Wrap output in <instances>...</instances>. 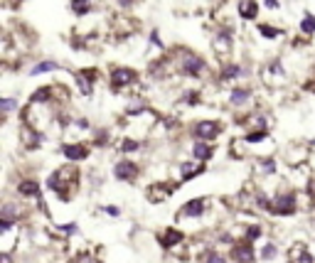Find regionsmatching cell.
<instances>
[{"mask_svg":"<svg viewBox=\"0 0 315 263\" xmlns=\"http://www.w3.org/2000/svg\"><path fill=\"white\" fill-rule=\"evenodd\" d=\"M276 251H278L276 244H266V246L261 248V258H263V261H271V258L276 256Z\"/></svg>","mask_w":315,"mask_h":263,"instance_id":"obj_21","label":"cell"},{"mask_svg":"<svg viewBox=\"0 0 315 263\" xmlns=\"http://www.w3.org/2000/svg\"><path fill=\"white\" fill-rule=\"evenodd\" d=\"M195 136H197V140H214L219 136V123L217 120H197Z\"/></svg>","mask_w":315,"mask_h":263,"instance_id":"obj_2","label":"cell"},{"mask_svg":"<svg viewBox=\"0 0 315 263\" xmlns=\"http://www.w3.org/2000/svg\"><path fill=\"white\" fill-rule=\"evenodd\" d=\"M241 74V66H236V64H227L224 69H222V82H229V79H234V76H239Z\"/></svg>","mask_w":315,"mask_h":263,"instance_id":"obj_18","label":"cell"},{"mask_svg":"<svg viewBox=\"0 0 315 263\" xmlns=\"http://www.w3.org/2000/svg\"><path fill=\"white\" fill-rule=\"evenodd\" d=\"M62 152H64V158L72 160V162L86 160V155H89V150H86L84 146H79V143H67V146L62 148Z\"/></svg>","mask_w":315,"mask_h":263,"instance_id":"obj_7","label":"cell"},{"mask_svg":"<svg viewBox=\"0 0 315 263\" xmlns=\"http://www.w3.org/2000/svg\"><path fill=\"white\" fill-rule=\"evenodd\" d=\"M114 175L116 180H123V182H131L133 177L138 175V165L133 160H118L114 168Z\"/></svg>","mask_w":315,"mask_h":263,"instance_id":"obj_4","label":"cell"},{"mask_svg":"<svg viewBox=\"0 0 315 263\" xmlns=\"http://www.w3.org/2000/svg\"><path fill=\"white\" fill-rule=\"evenodd\" d=\"M202 263H224V258H222L217 251H207L204 258H202Z\"/></svg>","mask_w":315,"mask_h":263,"instance_id":"obj_24","label":"cell"},{"mask_svg":"<svg viewBox=\"0 0 315 263\" xmlns=\"http://www.w3.org/2000/svg\"><path fill=\"white\" fill-rule=\"evenodd\" d=\"M263 170H266V172H273L276 165H273V162H263Z\"/></svg>","mask_w":315,"mask_h":263,"instance_id":"obj_30","label":"cell"},{"mask_svg":"<svg viewBox=\"0 0 315 263\" xmlns=\"http://www.w3.org/2000/svg\"><path fill=\"white\" fill-rule=\"evenodd\" d=\"M192 152H195V158H197V160H202V162L212 158V148L207 146V140H197V143L192 146Z\"/></svg>","mask_w":315,"mask_h":263,"instance_id":"obj_12","label":"cell"},{"mask_svg":"<svg viewBox=\"0 0 315 263\" xmlns=\"http://www.w3.org/2000/svg\"><path fill=\"white\" fill-rule=\"evenodd\" d=\"M180 238H182V234H180V232H175V229H168V232L163 234V238H160V244L170 248V246H175V244H180Z\"/></svg>","mask_w":315,"mask_h":263,"instance_id":"obj_15","label":"cell"},{"mask_svg":"<svg viewBox=\"0 0 315 263\" xmlns=\"http://www.w3.org/2000/svg\"><path fill=\"white\" fill-rule=\"evenodd\" d=\"M204 66H207V64H204L200 57H195V54H185V59L180 62V72L187 74V76H197V74H202Z\"/></svg>","mask_w":315,"mask_h":263,"instance_id":"obj_5","label":"cell"},{"mask_svg":"<svg viewBox=\"0 0 315 263\" xmlns=\"http://www.w3.org/2000/svg\"><path fill=\"white\" fill-rule=\"evenodd\" d=\"M231 258L236 263H254V248L249 241H241L231 248Z\"/></svg>","mask_w":315,"mask_h":263,"instance_id":"obj_6","label":"cell"},{"mask_svg":"<svg viewBox=\"0 0 315 263\" xmlns=\"http://www.w3.org/2000/svg\"><path fill=\"white\" fill-rule=\"evenodd\" d=\"M202 212H204V200H190L187 204L182 206V214H185V216H192V219H197Z\"/></svg>","mask_w":315,"mask_h":263,"instance_id":"obj_11","label":"cell"},{"mask_svg":"<svg viewBox=\"0 0 315 263\" xmlns=\"http://www.w3.org/2000/svg\"><path fill=\"white\" fill-rule=\"evenodd\" d=\"M18 192L25 194V197H37V194H40V182H37V180H23V182L18 184Z\"/></svg>","mask_w":315,"mask_h":263,"instance_id":"obj_9","label":"cell"},{"mask_svg":"<svg viewBox=\"0 0 315 263\" xmlns=\"http://www.w3.org/2000/svg\"><path fill=\"white\" fill-rule=\"evenodd\" d=\"M182 180H192V175H197V172H202V168L197 165V160L195 162H182Z\"/></svg>","mask_w":315,"mask_h":263,"instance_id":"obj_17","label":"cell"},{"mask_svg":"<svg viewBox=\"0 0 315 263\" xmlns=\"http://www.w3.org/2000/svg\"><path fill=\"white\" fill-rule=\"evenodd\" d=\"M138 148H141L138 140H126V143L121 146V150H123V152H133V150H138Z\"/></svg>","mask_w":315,"mask_h":263,"instance_id":"obj_26","label":"cell"},{"mask_svg":"<svg viewBox=\"0 0 315 263\" xmlns=\"http://www.w3.org/2000/svg\"><path fill=\"white\" fill-rule=\"evenodd\" d=\"M300 30H303V32H308V34H310V32H315V18H313V15H305V18H303Z\"/></svg>","mask_w":315,"mask_h":263,"instance_id":"obj_22","label":"cell"},{"mask_svg":"<svg viewBox=\"0 0 315 263\" xmlns=\"http://www.w3.org/2000/svg\"><path fill=\"white\" fill-rule=\"evenodd\" d=\"M256 12H258V5L254 0H241V2H239V15H241L244 20H254Z\"/></svg>","mask_w":315,"mask_h":263,"instance_id":"obj_10","label":"cell"},{"mask_svg":"<svg viewBox=\"0 0 315 263\" xmlns=\"http://www.w3.org/2000/svg\"><path fill=\"white\" fill-rule=\"evenodd\" d=\"M246 236H249V241H254V238H258V236H261V229H258V226H249Z\"/></svg>","mask_w":315,"mask_h":263,"instance_id":"obj_28","label":"cell"},{"mask_svg":"<svg viewBox=\"0 0 315 263\" xmlns=\"http://www.w3.org/2000/svg\"><path fill=\"white\" fill-rule=\"evenodd\" d=\"M59 69V62H40L32 66V74H42V72H55Z\"/></svg>","mask_w":315,"mask_h":263,"instance_id":"obj_19","label":"cell"},{"mask_svg":"<svg viewBox=\"0 0 315 263\" xmlns=\"http://www.w3.org/2000/svg\"><path fill=\"white\" fill-rule=\"evenodd\" d=\"M72 10L77 15H86L91 10V5H89V0H72Z\"/></svg>","mask_w":315,"mask_h":263,"instance_id":"obj_20","label":"cell"},{"mask_svg":"<svg viewBox=\"0 0 315 263\" xmlns=\"http://www.w3.org/2000/svg\"><path fill=\"white\" fill-rule=\"evenodd\" d=\"M118 5H123V8H128V5H131V0H118Z\"/></svg>","mask_w":315,"mask_h":263,"instance_id":"obj_32","label":"cell"},{"mask_svg":"<svg viewBox=\"0 0 315 263\" xmlns=\"http://www.w3.org/2000/svg\"><path fill=\"white\" fill-rule=\"evenodd\" d=\"M50 98H52V88L50 86H45L32 94V104H42L45 106V104H50Z\"/></svg>","mask_w":315,"mask_h":263,"instance_id":"obj_14","label":"cell"},{"mask_svg":"<svg viewBox=\"0 0 315 263\" xmlns=\"http://www.w3.org/2000/svg\"><path fill=\"white\" fill-rule=\"evenodd\" d=\"M229 98H231V104H234V106H244V104L251 98V91H249V88H234Z\"/></svg>","mask_w":315,"mask_h":263,"instance_id":"obj_13","label":"cell"},{"mask_svg":"<svg viewBox=\"0 0 315 263\" xmlns=\"http://www.w3.org/2000/svg\"><path fill=\"white\" fill-rule=\"evenodd\" d=\"M0 106H3V114H10V111L15 108V101H13V98H3Z\"/></svg>","mask_w":315,"mask_h":263,"instance_id":"obj_27","label":"cell"},{"mask_svg":"<svg viewBox=\"0 0 315 263\" xmlns=\"http://www.w3.org/2000/svg\"><path fill=\"white\" fill-rule=\"evenodd\" d=\"M263 138H266V130H254V133H249V136H246V140H249V143H258V140H263Z\"/></svg>","mask_w":315,"mask_h":263,"instance_id":"obj_25","label":"cell"},{"mask_svg":"<svg viewBox=\"0 0 315 263\" xmlns=\"http://www.w3.org/2000/svg\"><path fill=\"white\" fill-rule=\"evenodd\" d=\"M111 82H114V86H116V88L131 86L133 82H138V74H136L133 69H126V66H118V69H114V74H111Z\"/></svg>","mask_w":315,"mask_h":263,"instance_id":"obj_3","label":"cell"},{"mask_svg":"<svg viewBox=\"0 0 315 263\" xmlns=\"http://www.w3.org/2000/svg\"><path fill=\"white\" fill-rule=\"evenodd\" d=\"M229 42H231V32H229V30H222V32L214 37V47H219V50H229V47H231Z\"/></svg>","mask_w":315,"mask_h":263,"instance_id":"obj_16","label":"cell"},{"mask_svg":"<svg viewBox=\"0 0 315 263\" xmlns=\"http://www.w3.org/2000/svg\"><path fill=\"white\" fill-rule=\"evenodd\" d=\"M295 206H298V202H295V194H278L276 197V202H273V206H271V212L273 214H281V216H288V214H293L295 212Z\"/></svg>","mask_w":315,"mask_h":263,"instance_id":"obj_1","label":"cell"},{"mask_svg":"<svg viewBox=\"0 0 315 263\" xmlns=\"http://www.w3.org/2000/svg\"><path fill=\"white\" fill-rule=\"evenodd\" d=\"M96 79V72L94 69H86V72H79V76H77V84H79V88H82V94L84 96H89L91 94V82Z\"/></svg>","mask_w":315,"mask_h":263,"instance_id":"obj_8","label":"cell"},{"mask_svg":"<svg viewBox=\"0 0 315 263\" xmlns=\"http://www.w3.org/2000/svg\"><path fill=\"white\" fill-rule=\"evenodd\" d=\"M258 32H261L263 37H271V40L281 34V30H276V28H268V25H258Z\"/></svg>","mask_w":315,"mask_h":263,"instance_id":"obj_23","label":"cell"},{"mask_svg":"<svg viewBox=\"0 0 315 263\" xmlns=\"http://www.w3.org/2000/svg\"><path fill=\"white\" fill-rule=\"evenodd\" d=\"M266 5H268V8H276V5H278V0H266Z\"/></svg>","mask_w":315,"mask_h":263,"instance_id":"obj_31","label":"cell"},{"mask_svg":"<svg viewBox=\"0 0 315 263\" xmlns=\"http://www.w3.org/2000/svg\"><path fill=\"white\" fill-rule=\"evenodd\" d=\"M150 44L160 47V34H158V32H153V34H150Z\"/></svg>","mask_w":315,"mask_h":263,"instance_id":"obj_29","label":"cell"}]
</instances>
